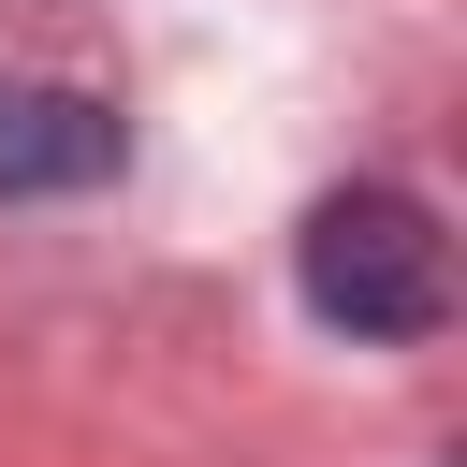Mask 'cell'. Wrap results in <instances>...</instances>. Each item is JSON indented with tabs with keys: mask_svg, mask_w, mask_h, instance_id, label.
<instances>
[{
	"mask_svg": "<svg viewBox=\"0 0 467 467\" xmlns=\"http://www.w3.org/2000/svg\"><path fill=\"white\" fill-rule=\"evenodd\" d=\"M102 175H117V102H88V88H44V73H0V204L102 190Z\"/></svg>",
	"mask_w": 467,
	"mask_h": 467,
	"instance_id": "2",
	"label": "cell"
},
{
	"mask_svg": "<svg viewBox=\"0 0 467 467\" xmlns=\"http://www.w3.org/2000/svg\"><path fill=\"white\" fill-rule=\"evenodd\" d=\"M292 277H306V306H321L336 336H438V306H452V248H438V219H423L409 190H379V175L306 204Z\"/></svg>",
	"mask_w": 467,
	"mask_h": 467,
	"instance_id": "1",
	"label": "cell"
}]
</instances>
